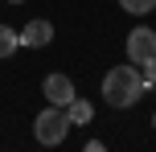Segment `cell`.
<instances>
[{
    "label": "cell",
    "instance_id": "6da1fadb",
    "mask_svg": "<svg viewBox=\"0 0 156 152\" xmlns=\"http://www.w3.org/2000/svg\"><path fill=\"white\" fill-rule=\"evenodd\" d=\"M144 90H148V82H144L140 66H132V62L111 66V70L103 74V103H107V107L127 111V107H136L144 99Z\"/></svg>",
    "mask_w": 156,
    "mask_h": 152
},
{
    "label": "cell",
    "instance_id": "7a4b0ae2",
    "mask_svg": "<svg viewBox=\"0 0 156 152\" xmlns=\"http://www.w3.org/2000/svg\"><path fill=\"white\" fill-rule=\"evenodd\" d=\"M70 115H66V107H54L49 103L45 111H37V119H33V136H37V144H45V148H58V144H66V136H70Z\"/></svg>",
    "mask_w": 156,
    "mask_h": 152
},
{
    "label": "cell",
    "instance_id": "3957f363",
    "mask_svg": "<svg viewBox=\"0 0 156 152\" xmlns=\"http://www.w3.org/2000/svg\"><path fill=\"white\" fill-rule=\"evenodd\" d=\"M148 58H156V29L152 25H136V29L127 33V62L144 66Z\"/></svg>",
    "mask_w": 156,
    "mask_h": 152
},
{
    "label": "cell",
    "instance_id": "277c9868",
    "mask_svg": "<svg viewBox=\"0 0 156 152\" xmlns=\"http://www.w3.org/2000/svg\"><path fill=\"white\" fill-rule=\"evenodd\" d=\"M41 95H45V103H54V107H70L78 99V87H74V78H66V74H45Z\"/></svg>",
    "mask_w": 156,
    "mask_h": 152
},
{
    "label": "cell",
    "instance_id": "5b68a950",
    "mask_svg": "<svg viewBox=\"0 0 156 152\" xmlns=\"http://www.w3.org/2000/svg\"><path fill=\"white\" fill-rule=\"evenodd\" d=\"M21 33V45H29V49H45L49 41H54V25L49 21H29L25 29H16Z\"/></svg>",
    "mask_w": 156,
    "mask_h": 152
},
{
    "label": "cell",
    "instance_id": "8992f818",
    "mask_svg": "<svg viewBox=\"0 0 156 152\" xmlns=\"http://www.w3.org/2000/svg\"><path fill=\"white\" fill-rule=\"evenodd\" d=\"M66 115H70V123H78V128H82V123H90V119H94V103H90V99H82V95H78L74 103L66 107Z\"/></svg>",
    "mask_w": 156,
    "mask_h": 152
},
{
    "label": "cell",
    "instance_id": "52a82bcc",
    "mask_svg": "<svg viewBox=\"0 0 156 152\" xmlns=\"http://www.w3.org/2000/svg\"><path fill=\"white\" fill-rule=\"evenodd\" d=\"M16 49H21V33L12 25H0V58H12Z\"/></svg>",
    "mask_w": 156,
    "mask_h": 152
},
{
    "label": "cell",
    "instance_id": "ba28073f",
    "mask_svg": "<svg viewBox=\"0 0 156 152\" xmlns=\"http://www.w3.org/2000/svg\"><path fill=\"white\" fill-rule=\"evenodd\" d=\"M119 8L132 12V16H148L152 8H156V0H119Z\"/></svg>",
    "mask_w": 156,
    "mask_h": 152
},
{
    "label": "cell",
    "instance_id": "9c48e42d",
    "mask_svg": "<svg viewBox=\"0 0 156 152\" xmlns=\"http://www.w3.org/2000/svg\"><path fill=\"white\" fill-rule=\"evenodd\" d=\"M140 74H144V82H148V87H156V58H148V62L140 66Z\"/></svg>",
    "mask_w": 156,
    "mask_h": 152
},
{
    "label": "cell",
    "instance_id": "30bf717a",
    "mask_svg": "<svg viewBox=\"0 0 156 152\" xmlns=\"http://www.w3.org/2000/svg\"><path fill=\"white\" fill-rule=\"evenodd\" d=\"M82 152H107V144H99V140H86V144H82Z\"/></svg>",
    "mask_w": 156,
    "mask_h": 152
},
{
    "label": "cell",
    "instance_id": "8fae6325",
    "mask_svg": "<svg viewBox=\"0 0 156 152\" xmlns=\"http://www.w3.org/2000/svg\"><path fill=\"white\" fill-rule=\"evenodd\" d=\"M152 128H156V111H152Z\"/></svg>",
    "mask_w": 156,
    "mask_h": 152
},
{
    "label": "cell",
    "instance_id": "7c38bea8",
    "mask_svg": "<svg viewBox=\"0 0 156 152\" xmlns=\"http://www.w3.org/2000/svg\"><path fill=\"white\" fill-rule=\"evenodd\" d=\"M8 4H21V0H8Z\"/></svg>",
    "mask_w": 156,
    "mask_h": 152
}]
</instances>
